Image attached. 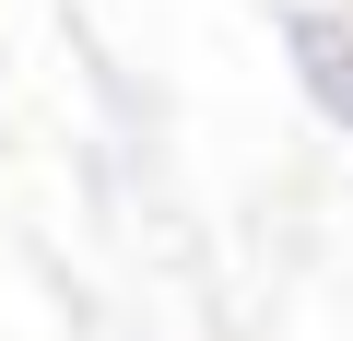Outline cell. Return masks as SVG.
I'll use <instances>...</instances> for the list:
<instances>
[{
	"mask_svg": "<svg viewBox=\"0 0 353 341\" xmlns=\"http://www.w3.org/2000/svg\"><path fill=\"white\" fill-rule=\"evenodd\" d=\"M271 48L330 141H353V12L341 0H271Z\"/></svg>",
	"mask_w": 353,
	"mask_h": 341,
	"instance_id": "6da1fadb",
	"label": "cell"
},
{
	"mask_svg": "<svg viewBox=\"0 0 353 341\" xmlns=\"http://www.w3.org/2000/svg\"><path fill=\"white\" fill-rule=\"evenodd\" d=\"M0 118H12V71H0Z\"/></svg>",
	"mask_w": 353,
	"mask_h": 341,
	"instance_id": "7a4b0ae2",
	"label": "cell"
}]
</instances>
